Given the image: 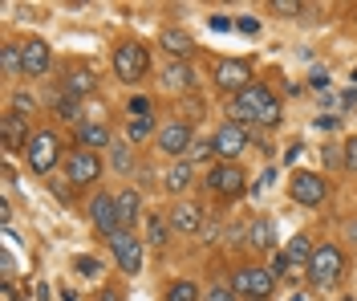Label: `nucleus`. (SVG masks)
<instances>
[{
  "label": "nucleus",
  "instance_id": "obj_4",
  "mask_svg": "<svg viewBox=\"0 0 357 301\" xmlns=\"http://www.w3.org/2000/svg\"><path fill=\"white\" fill-rule=\"evenodd\" d=\"M24 155H29V167H33L37 175H45V171H53V163H57V155H61V142H57L53 131H41V135L29 139Z\"/></svg>",
  "mask_w": 357,
  "mask_h": 301
},
{
  "label": "nucleus",
  "instance_id": "obj_6",
  "mask_svg": "<svg viewBox=\"0 0 357 301\" xmlns=\"http://www.w3.org/2000/svg\"><path fill=\"white\" fill-rule=\"evenodd\" d=\"M89 220H93V228L102 232V236H118L122 232V216H118V196H93V204H89Z\"/></svg>",
  "mask_w": 357,
  "mask_h": 301
},
{
  "label": "nucleus",
  "instance_id": "obj_34",
  "mask_svg": "<svg viewBox=\"0 0 357 301\" xmlns=\"http://www.w3.org/2000/svg\"><path fill=\"white\" fill-rule=\"evenodd\" d=\"M236 29H240L244 37H256V33H260V21H256V17H240V21H236Z\"/></svg>",
  "mask_w": 357,
  "mask_h": 301
},
{
  "label": "nucleus",
  "instance_id": "obj_19",
  "mask_svg": "<svg viewBox=\"0 0 357 301\" xmlns=\"http://www.w3.org/2000/svg\"><path fill=\"white\" fill-rule=\"evenodd\" d=\"M244 236H248L252 249H272V244H276V228H272V220H252Z\"/></svg>",
  "mask_w": 357,
  "mask_h": 301
},
{
  "label": "nucleus",
  "instance_id": "obj_8",
  "mask_svg": "<svg viewBox=\"0 0 357 301\" xmlns=\"http://www.w3.org/2000/svg\"><path fill=\"white\" fill-rule=\"evenodd\" d=\"M110 249H114V260H118L126 273H138V269H142V240L130 236V228H122L118 236H110Z\"/></svg>",
  "mask_w": 357,
  "mask_h": 301
},
{
  "label": "nucleus",
  "instance_id": "obj_25",
  "mask_svg": "<svg viewBox=\"0 0 357 301\" xmlns=\"http://www.w3.org/2000/svg\"><path fill=\"white\" fill-rule=\"evenodd\" d=\"M167 301H199V289H195V281H175V285L167 289Z\"/></svg>",
  "mask_w": 357,
  "mask_h": 301
},
{
  "label": "nucleus",
  "instance_id": "obj_42",
  "mask_svg": "<svg viewBox=\"0 0 357 301\" xmlns=\"http://www.w3.org/2000/svg\"><path fill=\"white\" fill-rule=\"evenodd\" d=\"M312 86H317V90H325V86H329V73L317 70V73H312Z\"/></svg>",
  "mask_w": 357,
  "mask_h": 301
},
{
  "label": "nucleus",
  "instance_id": "obj_23",
  "mask_svg": "<svg viewBox=\"0 0 357 301\" xmlns=\"http://www.w3.org/2000/svg\"><path fill=\"white\" fill-rule=\"evenodd\" d=\"M138 208H142L138 191H122V196H118V216H122V228H130L134 220H138Z\"/></svg>",
  "mask_w": 357,
  "mask_h": 301
},
{
  "label": "nucleus",
  "instance_id": "obj_11",
  "mask_svg": "<svg viewBox=\"0 0 357 301\" xmlns=\"http://www.w3.org/2000/svg\"><path fill=\"white\" fill-rule=\"evenodd\" d=\"M211 142H215V155H223V159H236V155L248 147V131L240 126V122H223Z\"/></svg>",
  "mask_w": 357,
  "mask_h": 301
},
{
  "label": "nucleus",
  "instance_id": "obj_7",
  "mask_svg": "<svg viewBox=\"0 0 357 301\" xmlns=\"http://www.w3.org/2000/svg\"><path fill=\"white\" fill-rule=\"evenodd\" d=\"M289 191H292V200H296V204L317 208V204L325 200V191H329V187H325V179H321L317 171H296V175L289 179Z\"/></svg>",
  "mask_w": 357,
  "mask_h": 301
},
{
  "label": "nucleus",
  "instance_id": "obj_31",
  "mask_svg": "<svg viewBox=\"0 0 357 301\" xmlns=\"http://www.w3.org/2000/svg\"><path fill=\"white\" fill-rule=\"evenodd\" d=\"M146 236H151V244H162V240H167V224H162V220H151V224H146Z\"/></svg>",
  "mask_w": 357,
  "mask_h": 301
},
{
  "label": "nucleus",
  "instance_id": "obj_17",
  "mask_svg": "<svg viewBox=\"0 0 357 301\" xmlns=\"http://www.w3.org/2000/svg\"><path fill=\"white\" fill-rule=\"evenodd\" d=\"M77 142H82L86 151H102V147H110V131H106L102 122H82V126H77Z\"/></svg>",
  "mask_w": 357,
  "mask_h": 301
},
{
  "label": "nucleus",
  "instance_id": "obj_43",
  "mask_svg": "<svg viewBox=\"0 0 357 301\" xmlns=\"http://www.w3.org/2000/svg\"><path fill=\"white\" fill-rule=\"evenodd\" d=\"M345 236H349V244H357V220H349V228H345Z\"/></svg>",
  "mask_w": 357,
  "mask_h": 301
},
{
  "label": "nucleus",
  "instance_id": "obj_22",
  "mask_svg": "<svg viewBox=\"0 0 357 301\" xmlns=\"http://www.w3.org/2000/svg\"><path fill=\"white\" fill-rule=\"evenodd\" d=\"M191 179H195V163H191V159H178L175 167L167 171V187H171V191H183Z\"/></svg>",
  "mask_w": 357,
  "mask_h": 301
},
{
  "label": "nucleus",
  "instance_id": "obj_3",
  "mask_svg": "<svg viewBox=\"0 0 357 301\" xmlns=\"http://www.w3.org/2000/svg\"><path fill=\"white\" fill-rule=\"evenodd\" d=\"M272 285H276V277H272L268 269H256V265L236 269V277H231V289H236V293H244V298H252V301H268Z\"/></svg>",
  "mask_w": 357,
  "mask_h": 301
},
{
  "label": "nucleus",
  "instance_id": "obj_5",
  "mask_svg": "<svg viewBox=\"0 0 357 301\" xmlns=\"http://www.w3.org/2000/svg\"><path fill=\"white\" fill-rule=\"evenodd\" d=\"M151 66V57H146V49L142 45H118L114 49V73L122 78V82H138L142 73Z\"/></svg>",
  "mask_w": 357,
  "mask_h": 301
},
{
  "label": "nucleus",
  "instance_id": "obj_15",
  "mask_svg": "<svg viewBox=\"0 0 357 301\" xmlns=\"http://www.w3.org/2000/svg\"><path fill=\"white\" fill-rule=\"evenodd\" d=\"M171 228L183 232V236H195L203 228V208L199 204H175L171 208Z\"/></svg>",
  "mask_w": 357,
  "mask_h": 301
},
{
  "label": "nucleus",
  "instance_id": "obj_28",
  "mask_svg": "<svg viewBox=\"0 0 357 301\" xmlns=\"http://www.w3.org/2000/svg\"><path fill=\"white\" fill-rule=\"evenodd\" d=\"M73 269H77L82 277H98V273H102V265H98L93 256H77V260H73Z\"/></svg>",
  "mask_w": 357,
  "mask_h": 301
},
{
  "label": "nucleus",
  "instance_id": "obj_45",
  "mask_svg": "<svg viewBox=\"0 0 357 301\" xmlns=\"http://www.w3.org/2000/svg\"><path fill=\"white\" fill-rule=\"evenodd\" d=\"M349 301H354V298H349Z\"/></svg>",
  "mask_w": 357,
  "mask_h": 301
},
{
  "label": "nucleus",
  "instance_id": "obj_40",
  "mask_svg": "<svg viewBox=\"0 0 357 301\" xmlns=\"http://www.w3.org/2000/svg\"><path fill=\"white\" fill-rule=\"evenodd\" d=\"M207 24H211L215 33H227V29H231V21H227V17H211V21H207Z\"/></svg>",
  "mask_w": 357,
  "mask_h": 301
},
{
  "label": "nucleus",
  "instance_id": "obj_27",
  "mask_svg": "<svg viewBox=\"0 0 357 301\" xmlns=\"http://www.w3.org/2000/svg\"><path fill=\"white\" fill-rule=\"evenodd\" d=\"M0 61H4L8 73H21V45H4V57Z\"/></svg>",
  "mask_w": 357,
  "mask_h": 301
},
{
  "label": "nucleus",
  "instance_id": "obj_10",
  "mask_svg": "<svg viewBox=\"0 0 357 301\" xmlns=\"http://www.w3.org/2000/svg\"><path fill=\"white\" fill-rule=\"evenodd\" d=\"M215 82H220V90H227V94H244L248 86H252V70H248V61L227 57V61H220V70H215Z\"/></svg>",
  "mask_w": 357,
  "mask_h": 301
},
{
  "label": "nucleus",
  "instance_id": "obj_24",
  "mask_svg": "<svg viewBox=\"0 0 357 301\" xmlns=\"http://www.w3.org/2000/svg\"><path fill=\"white\" fill-rule=\"evenodd\" d=\"M284 256H289V265H309V260H312V244H309V236H292L289 249H284Z\"/></svg>",
  "mask_w": 357,
  "mask_h": 301
},
{
  "label": "nucleus",
  "instance_id": "obj_41",
  "mask_svg": "<svg viewBox=\"0 0 357 301\" xmlns=\"http://www.w3.org/2000/svg\"><path fill=\"white\" fill-rule=\"evenodd\" d=\"M0 301H21V298H17V289H13V285H8V281H4V285H0Z\"/></svg>",
  "mask_w": 357,
  "mask_h": 301
},
{
  "label": "nucleus",
  "instance_id": "obj_14",
  "mask_svg": "<svg viewBox=\"0 0 357 301\" xmlns=\"http://www.w3.org/2000/svg\"><path fill=\"white\" fill-rule=\"evenodd\" d=\"M158 147H162L167 155H183V151H191V147H195V139H191V126H183V122L162 126V131H158Z\"/></svg>",
  "mask_w": 357,
  "mask_h": 301
},
{
  "label": "nucleus",
  "instance_id": "obj_18",
  "mask_svg": "<svg viewBox=\"0 0 357 301\" xmlns=\"http://www.w3.org/2000/svg\"><path fill=\"white\" fill-rule=\"evenodd\" d=\"M158 45H162V49H171L175 57H191L195 41H191V37H187L183 29H162V33H158Z\"/></svg>",
  "mask_w": 357,
  "mask_h": 301
},
{
  "label": "nucleus",
  "instance_id": "obj_30",
  "mask_svg": "<svg viewBox=\"0 0 357 301\" xmlns=\"http://www.w3.org/2000/svg\"><path fill=\"white\" fill-rule=\"evenodd\" d=\"M114 167H118L122 175H126V171L134 167V155H130V147H126V151H122V147H114Z\"/></svg>",
  "mask_w": 357,
  "mask_h": 301
},
{
  "label": "nucleus",
  "instance_id": "obj_13",
  "mask_svg": "<svg viewBox=\"0 0 357 301\" xmlns=\"http://www.w3.org/2000/svg\"><path fill=\"white\" fill-rule=\"evenodd\" d=\"M49 61H53V57H49V45H45V41L33 37V41H24V45H21V73H24V78L45 73V70H49Z\"/></svg>",
  "mask_w": 357,
  "mask_h": 301
},
{
  "label": "nucleus",
  "instance_id": "obj_32",
  "mask_svg": "<svg viewBox=\"0 0 357 301\" xmlns=\"http://www.w3.org/2000/svg\"><path fill=\"white\" fill-rule=\"evenodd\" d=\"M57 110H61V118H77V98H57Z\"/></svg>",
  "mask_w": 357,
  "mask_h": 301
},
{
  "label": "nucleus",
  "instance_id": "obj_29",
  "mask_svg": "<svg viewBox=\"0 0 357 301\" xmlns=\"http://www.w3.org/2000/svg\"><path fill=\"white\" fill-rule=\"evenodd\" d=\"M203 301H236V289H231V285H211V289L203 293Z\"/></svg>",
  "mask_w": 357,
  "mask_h": 301
},
{
  "label": "nucleus",
  "instance_id": "obj_16",
  "mask_svg": "<svg viewBox=\"0 0 357 301\" xmlns=\"http://www.w3.org/2000/svg\"><path fill=\"white\" fill-rule=\"evenodd\" d=\"M0 135H4V147H8V151L29 147V126H24V115H4V118H0Z\"/></svg>",
  "mask_w": 357,
  "mask_h": 301
},
{
  "label": "nucleus",
  "instance_id": "obj_21",
  "mask_svg": "<svg viewBox=\"0 0 357 301\" xmlns=\"http://www.w3.org/2000/svg\"><path fill=\"white\" fill-rule=\"evenodd\" d=\"M162 82L171 86V90H183V86H191L195 82V73L187 61H171V66H162Z\"/></svg>",
  "mask_w": 357,
  "mask_h": 301
},
{
  "label": "nucleus",
  "instance_id": "obj_39",
  "mask_svg": "<svg viewBox=\"0 0 357 301\" xmlns=\"http://www.w3.org/2000/svg\"><path fill=\"white\" fill-rule=\"evenodd\" d=\"M130 110H134V118H151V102H146V98H134Z\"/></svg>",
  "mask_w": 357,
  "mask_h": 301
},
{
  "label": "nucleus",
  "instance_id": "obj_26",
  "mask_svg": "<svg viewBox=\"0 0 357 301\" xmlns=\"http://www.w3.org/2000/svg\"><path fill=\"white\" fill-rule=\"evenodd\" d=\"M151 131H155V118H134L130 122V142H142Z\"/></svg>",
  "mask_w": 357,
  "mask_h": 301
},
{
  "label": "nucleus",
  "instance_id": "obj_33",
  "mask_svg": "<svg viewBox=\"0 0 357 301\" xmlns=\"http://www.w3.org/2000/svg\"><path fill=\"white\" fill-rule=\"evenodd\" d=\"M0 273H4V277H13V273H17V260H13V249H0Z\"/></svg>",
  "mask_w": 357,
  "mask_h": 301
},
{
  "label": "nucleus",
  "instance_id": "obj_2",
  "mask_svg": "<svg viewBox=\"0 0 357 301\" xmlns=\"http://www.w3.org/2000/svg\"><path fill=\"white\" fill-rule=\"evenodd\" d=\"M341 269H345V253L337 249V244H317L312 249V260H309V281L312 285H333L341 277Z\"/></svg>",
  "mask_w": 357,
  "mask_h": 301
},
{
  "label": "nucleus",
  "instance_id": "obj_20",
  "mask_svg": "<svg viewBox=\"0 0 357 301\" xmlns=\"http://www.w3.org/2000/svg\"><path fill=\"white\" fill-rule=\"evenodd\" d=\"M93 82H98V78H93L89 70H73V73L66 78V86H61V94H66V98H86V94L93 90Z\"/></svg>",
  "mask_w": 357,
  "mask_h": 301
},
{
  "label": "nucleus",
  "instance_id": "obj_1",
  "mask_svg": "<svg viewBox=\"0 0 357 301\" xmlns=\"http://www.w3.org/2000/svg\"><path fill=\"white\" fill-rule=\"evenodd\" d=\"M264 122V126H276L280 122V102L272 98L268 86L252 82L244 94H236V122Z\"/></svg>",
  "mask_w": 357,
  "mask_h": 301
},
{
  "label": "nucleus",
  "instance_id": "obj_9",
  "mask_svg": "<svg viewBox=\"0 0 357 301\" xmlns=\"http://www.w3.org/2000/svg\"><path fill=\"white\" fill-rule=\"evenodd\" d=\"M207 187L215 191V196H240L244 191V171L236 167V163H220V167H211V175H207Z\"/></svg>",
  "mask_w": 357,
  "mask_h": 301
},
{
  "label": "nucleus",
  "instance_id": "obj_35",
  "mask_svg": "<svg viewBox=\"0 0 357 301\" xmlns=\"http://www.w3.org/2000/svg\"><path fill=\"white\" fill-rule=\"evenodd\" d=\"M272 8H276V13H284V17H296V13H301V4H296V0H272Z\"/></svg>",
  "mask_w": 357,
  "mask_h": 301
},
{
  "label": "nucleus",
  "instance_id": "obj_38",
  "mask_svg": "<svg viewBox=\"0 0 357 301\" xmlns=\"http://www.w3.org/2000/svg\"><path fill=\"white\" fill-rule=\"evenodd\" d=\"M211 151H215V142H195V147H191V163H195V159H207Z\"/></svg>",
  "mask_w": 357,
  "mask_h": 301
},
{
  "label": "nucleus",
  "instance_id": "obj_36",
  "mask_svg": "<svg viewBox=\"0 0 357 301\" xmlns=\"http://www.w3.org/2000/svg\"><path fill=\"white\" fill-rule=\"evenodd\" d=\"M24 110L33 115V98H29V94H17V98H13V115H24Z\"/></svg>",
  "mask_w": 357,
  "mask_h": 301
},
{
  "label": "nucleus",
  "instance_id": "obj_37",
  "mask_svg": "<svg viewBox=\"0 0 357 301\" xmlns=\"http://www.w3.org/2000/svg\"><path fill=\"white\" fill-rule=\"evenodd\" d=\"M345 167H349V171H357V135L345 142Z\"/></svg>",
  "mask_w": 357,
  "mask_h": 301
},
{
  "label": "nucleus",
  "instance_id": "obj_12",
  "mask_svg": "<svg viewBox=\"0 0 357 301\" xmlns=\"http://www.w3.org/2000/svg\"><path fill=\"white\" fill-rule=\"evenodd\" d=\"M98 175H102L98 151H73L69 155V184H93Z\"/></svg>",
  "mask_w": 357,
  "mask_h": 301
},
{
  "label": "nucleus",
  "instance_id": "obj_44",
  "mask_svg": "<svg viewBox=\"0 0 357 301\" xmlns=\"http://www.w3.org/2000/svg\"><path fill=\"white\" fill-rule=\"evenodd\" d=\"M98 301H122V298H118L114 289H102V293H98Z\"/></svg>",
  "mask_w": 357,
  "mask_h": 301
}]
</instances>
